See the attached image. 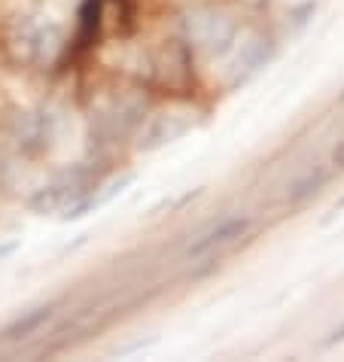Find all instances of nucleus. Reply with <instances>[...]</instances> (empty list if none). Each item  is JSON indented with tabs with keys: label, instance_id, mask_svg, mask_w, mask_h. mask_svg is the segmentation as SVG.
I'll list each match as a JSON object with an SVG mask.
<instances>
[{
	"label": "nucleus",
	"instance_id": "nucleus-1",
	"mask_svg": "<svg viewBox=\"0 0 344 362\" xmlns=\"http://www.w3.org/2000/svg\"><path fill=\"white\" fill-rule=\"evenodd\" d=\"M86 183L79 177H64V180H58V183L52 186H46L43 192H37L31 198V210L34 214H55V210H70L76 204L79 198H86Z\"/></svg>",
	"mask_w": 344,
	"mask_h": 362
},
{
	"label": "nucleus",
	"instance_id": "nucleus-2",
	"mask_svg": "<svg viewBox=\"0 0 344 362\" xmlns=\"http://www.w3.org/2000/svg\"><path fill=\"white\" fill-rule=\"evenodd\" d=\"M250 228V219L247 216H235V219H226L219 228H214V231H207L201 240H195V244L189 247V256H205V253H210V250H217V247H226V244H231L235 238H241L244 231Z\"/></svg>",
	"mask_w": 344,
	"mask_h": 362
},
{
	"label": "nucleus",
	"instance_id": "nucleus-3",
	"mask_svg": "<svg viewBox=\"0 0 344 362\" xmlns=\"http://www.w3.org/2000/svg\"><path fill=\"white\" fill-rule=\"evenodd\" d=\"M134 180V174H122V177H116V180H110L107 186H101V192L98 195H88V198H79L74 207L64 214V219H79V216H86L88 210H98V207H104V204H110L122 189Z\"/></svg>",
	"mask_w": 344,
	"mask_h": 362
},
{
	"label": "nucleus",
	"instance_id": "nucleus-4",
	"mask_svg": "<svg viewBox=\"0 0 344 362\" xmlns=\"http://www.w3.org/2000/svg\"><path fill=\"white\" fill-rule=\"evenodd\" d=\"M52 317H55V305H43V308L28 310V314H22L16 323H9L4 332H0V341H6V344L9 341H22L28 335H34L40 326H46Z\"/></svg>",
	"mask_w": 344,
	"mask_h": 362
},
{
	"label": "nucleus",
	"instance_id": "nucleus-5",
	"mask_svg": "<svg viewBox=\"0 0 344 362\" xmlns=\"http://www.w3.org/2000/svg\"><path fill=\"white\" fill-rule=\"evenodd\" d=\"M326 168H311L305 177L302 180H296V183H292V189H289V201L292 204H299V201H305V198H311L314 192H320V186L326 183Z\"/></svg>",
	"mask_w": 344,
	"mask_h": 362
},
{
	"label": "nucleus",
	"instance_id": "nucleus-6",
	"mask_svg": "<svg viewBox=\"0 0 344 362\" xmlns=\"http://www.w3.org/2000/svg\"><path fill=\"white\" fill-rule=\"evenodd\" d=\"M341 341H344V323L329 332V338L323 341V347H336V344H341Z\"/></svg>",
	"mask_w": 344,
	"mask_h": 362
},
{
	"label": "nucleus",
	"instance_id": "nucleus-7",
	"mask_svg": "<svg viewBox=\"0 0 344 362\" xmlns=\"http://www.w3.org/2000/svg\"><path fill=\"white\" fill-rule=\"evenodd\" d=\"M332 162H336L338 168H344V140H341V144L336 146V153H332Z\"/></svg>",
	"mask_w": 344,
	"mask_h": 362
},
{
	"label": "nucleus",
	"instance_id": "nucleus-8",
	"mask_svg": "<svg viewBox=\"0 0 344 362\" xmlns=\"http://www.w3.org/2000/svg\"><path fill=\"white\" fill-rule=\"evenodd\" d=\"M341 98H344V92H341Z\"/></svg>",
	"mask_w": 344,
	"mask_h": 362
}]
</instances>
